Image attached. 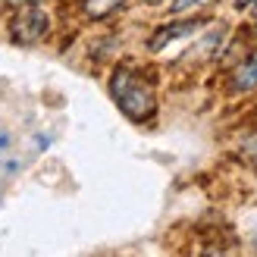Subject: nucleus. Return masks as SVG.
I'll use <instances>...</instances> for the list:
<instances>
[{
    "label": "nucleus",
    "mask_w": 257,
    "mask_h": 257,
    "mask_svg": "<svg viewBox=\"0 0 257 257\" xmlns=\"http://www.w3.org/2000/svg\"><path fill=\"white\" fill-rule=\"evenodd\" d=\"M119 0H88L85 4V10L91 13V16H104V13H110L113 7H116Z\"/></svg>",
    "instance_id": "20e7f679"
},
{
    "label": "nucleus",
    "mask_w": 257,
    "mask_h": 257,
    "mask_svg": "<svg viewBox=\"0 0 257 257\" xmlns=\"http://www.w3.org/2000/svg\"><path fill=\"white\" fill-rule=\"evenodd\" d=\"M154 4H157V0H154Z\"/></svg>",
    "instance_id": "39448f33"
},
{
    "label": "nucleus",
    "mask_w": 257,
    "mask_h": 257,
    "mask_svg": "<svg viewBox=\"0 0 257 257\" xmlns=\"http://www.w3.org/2000/svg\"><path fill=\"white\" fill-rule=\"evenodd\" d=\"M235 85H238V88H254V85H257V57H254V60H251L241 72H238Z\"/></svg>",
    "instance_id": "7ed1b4c3"
},
{
    "label": "nucleus",
    "mask_w": 257,
    "mask_h": 257,
    "mask_svg": "<svg viewBox=\"0 0 257 257\" xmlns=\"http://www.w3.org/2000/svg\"><path fill=\"white\" fill-rule=\"evenodd\" d=\"M44 29H47V19H44L41 7L22 10L19 16H16V22H13V35H16L19 41H35V38H41Z\"/></svg>",
    "instance_id": "f03ea898"
},
{
    "label": "nucleus",
    "mask_w": 257,
    "mask_h": 257,
    "mask_svg": "<svg viewBox=\"0 0 257 257\" xmlns=\"http://www.w3.org/2000/svg\"><path fill=\"white\" fill-rule=\"evenodd\" d=\"M113 94H116V100L122 104V110L128 113V116H148V113L154 110V97L151 91L141 82H132V75L128 72H119L116 79H113Z\"/></svg>",
    "instance_id": "f257e3e1"
}]
</instances>
